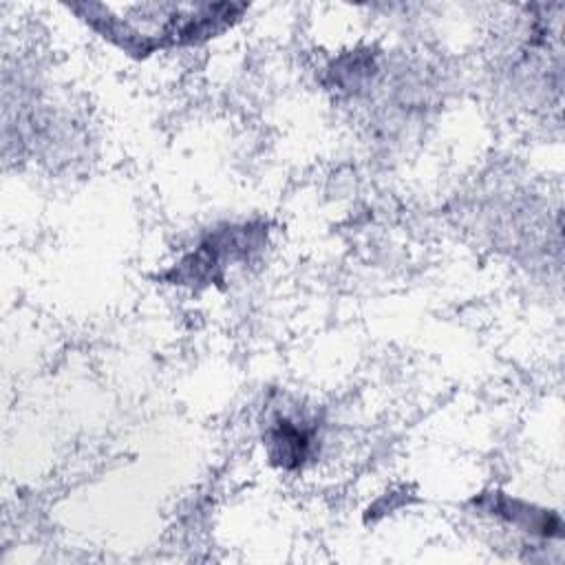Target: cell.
<instances>
[{
  "label": "cell",
  "instance_id": "cell-1",
  "mask_svg": "<svg viewBox=\"0 0 565 565\" xmlns=\"http://www.w3.org/2000/svg\"><path fill=\"white\" fill-rule=\"evenodd\" d=\"M311 441H313L311 430L305 428L302 424L289 419V417L278 419V422L267 430L269 455H271V459H276V461L282 463L285 468L300 466V463L309 457Z\"/></svg>",
  "mask_w": 565,
  "mask_h": 565
}]
</instances>
